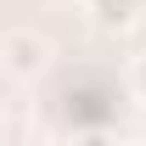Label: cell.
I'll list each match as a JSON object with an SVG mask.
<instances>
[{
  "label": "cell",
  "instance_id": "cell-1",
  "mask_svg": "<svg viewBox=\"0 0 146 146\" xmlns=\"http://www.w3.org/2000/svg\"><path fill=\"white\" fill-rule=\"evenodd\" d=\"M0 68L11 73V79H39V73L51 68V39H45V34H28V28L6 34V39H0Z\"/></svg>",
  "mask_w": 146,
  "mask_h": 146
},
{
  "label": "cell",
  "instance_id": "cell-2",
  "mask_svg": "<svg viewBox=\"0 0 146 146\" xmlns=\"http://www.w3.org/2000/svg\"><path fill=\"white\" fill-rule=\"evenodd\" d=\"M90 6V23L96 28H107V34H124V28H135L146 11V0H84Z\"/></svg>",
  "mask_w": 146,
  "mask_h": 146
},
{
  "label": "cell",
  "instance_id": "cell-3",
  "mask_svg": "<svg viewBox=\"0 0 146 146\" xmlns=\"http://www.w3.org/2000/svg\"><path fill=\"white\" fill-rule=\"evenodd\" d=\"M129 96L146 107V56H135V62H129Z\"/></svg>",
  "mask_w": 146,
  "mask_h": 146
},
{
  "label": "cell",
  "instance_id": "cell-4",
  "mask_svg": "<svg viewBox=\"0 0 146 146\" xmlns=\"http://www.w3.org/2000/svg\"><path fill=\"white\" fill-rule=\"evenodd\" d=\"M73 146H118V141H112L107 129H90V135H79V141H73Z\"/></svg>",
  "mask_w": 146,
  "mask_h": 146
}]
</instances>
